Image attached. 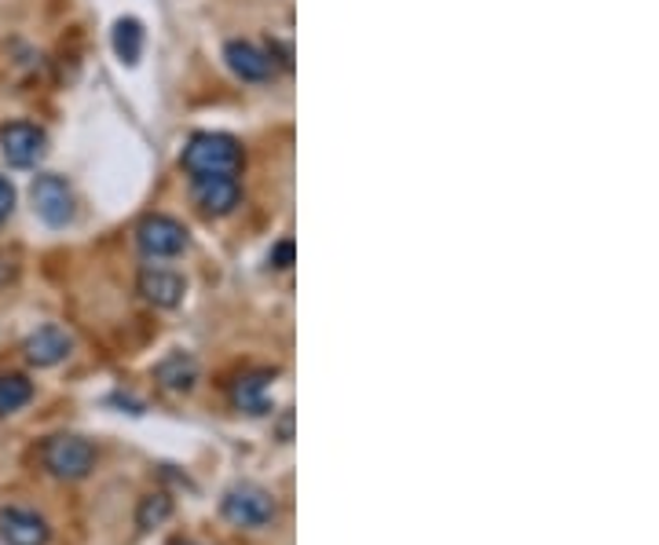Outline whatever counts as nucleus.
Wrapping results in <instances>:
<instances>
[{"label":"nucleus","mask_w":659,"mask_h":545,"mask_svg":"<svg viewBox=\"0 0 659 545\" xmlns=\"http://www.w3.org/2000/svg\"><path fill=\"white\" fill-rule=\"evenodd\" d=\"M114 55L122 59L125 66H136L139 55H144V26L136 18H117L114 26Z\"/></svg>","instance_id":"4468645a"},{"label":"nucleus","mask_w":659,"mask_h":545,"mask_svg":"<svg viewBox=\"0 0 659 545\" xmlns=\"http://www.w3.org/2000/svg\"><path fill=\"white\" fill-rule=\"evenodd\" d=\"M136 286L144 293L147 305H154V308H176L187 293V282L179 278L176 271H165V268H144Z\"/></svg>","instance_id":"9b49d317"},{"label":"nucleus","mask_w":659,"mask_h":545,"mask_svg":"<svg viewBox=\"0 0 659 545\" xmlns=\"http://www.w3.org/2000/svg\"><path fill=\"white\" fill-rule=\"evenodd\" d=\"M41 461L55 480L74 483V480H85L88 472L96 469V447L85 436H70V432H63V436L45 439Z\"/></svg>","instance_id":"7ed1b4c3"},{"label":"nucleus","mask_w":659,"mask_h":545,"mask_svg":"<svg viewBox=\"0 0 659 545\" xmlns=\"http://www.w3.org/2000/svg\"><path fill=\"white\" fill-rule=\"evenodd\" d=\"M268 381H272V373H249V377H238L232 388L235 407L246 413H268V399H264Z\"/></svg>","instance_id":"ddd939ff"},{"label":"nucleus","mask_w":659,"mask_h":545,"mask_svg":"<svg viewBox=\"0 0 659 545\" xmlns=\"http://www.w3.org/2000/svg\"><path fill=\"white\" fill-rule=\"evenodd\" d=\"M191 198L195 206L209 216H227L238 206L243 190H238L235 176H195L191 184Z\"/></svg>","instance_id":"6e6552de"},{"label":"nucleus","mask_w":659,"mask_h":545,"mask_svg":"<svg viewBox=\"0 0 659 545\" xmlns=\"http://www.w3.org/2000/svg\"><path fill=\"white\" fill-rule=\"evenodd\" d=\"M173 517V498L165 491H154V494H144L139 498V509H136V523L139 531H154Z\"/></svg>","instance_id":"dca6fc26"},{"label":"nucleus","mask_w":659,"mask_h":545,"mask_svg":"<svg viewBox=\"0 0 659 545\" xmlns=\"http://www.w3.org/2000/svg\"><path fill=\"white\" fill-rule=\"evenodd\" d=\"M268 260H272V268H289L294 264V241H278Z\"/></svg>","instance_id":"a211bd4d"},{"label":"nucleus","mask_w":659,"mask_h":545,"mask_svg":"<svg viewBox=\"0 0 659 545\" xmlns=\"http://www.w3.org/2000/svg\"><path fill=\"white\" fill-rule=\"evenodd\" d=\"M136 241L147 257L165 260L187 249V227L173 216H147L144 224L136 227Z\"/></svg>","instance_id":"423d86ee"},{"label":"nucleus","mask_w":659,"mask_h":545,"mask_svg":"<svg viewBox=\"0 0 659 545\" xmlns=\"http://www.w3.org/2000/svg\"><path fill=\"white\" fill-rule=\"evenodd\" d=\"M238 165H243V147L224 133H198L184 150V169L191 176H235Z\"/></svg>","instance_id":"f257e3e1"},{"label":"nucleus","mask_w":659,"mask_h":545,"mask_svg":"<svg viewBox=\"0 0 659 545\" xmlns=\"http://www.w3.org/2000/svg\"><path fill=\"white\" fill-rule=\"evenodd\" d=\"M154 381L169 392H191L198 385V359L187 351H173L154 367Z\"/></svg>","instance_id":"f8f14e48"},{"label":"nucleus","mask_w":659,"mask_h":545,"mask_svg":"<svg viewBox=\"0 0 659 545\" xmlns=\"http://www.w3.org/2000/svg\"><path fill=\"white\" fill-rule=\"evenodd\" d=\"M34 399V385L23 373H0V418H12Z\"/></svg>","instance_id":"2eb2a0df"},{"label":"nucleus","mask_w":659,"mask_h":545,"mask_svg":"<svg viewBox=\"0 0 659 545\" xmlns=\"http://www.w3.org/2000/svg\"><path fill=\"white\" fill-rule=\"evenodd\" d=\"M224 59L232 66L235 77L249 80V85H264V80L275 77V59L264 52V48L249 45V40H227Z\"/></svg>","instance_id":"0eeeda50"},{"label":"nucleus","mask_w":659,"mask_h":545,"mask_svg":"<svg viewBox=\"0 0 659 545\" xmlns=\"http://www.w3.org/2000/svg\"><path fill=\"white\" fill-rule=\"evenodd\" d=\"M0 538L8 545H48L52 531L48 520L37 517L34 509H0Z\"/></svg>","instance_id":"9d476101"},{"label":"nucleus","mask_w":659,"mask_h":545,"mask_svg":"<svg viewBox=\"0 0 659 545\" xmlns=\"http://www.w3.org/2000/svg\"><path fill=\"white\" fill-rule=\"evenodd\" d=\"M48 150V136L45 128L29 125V121H15L0 133V154L12 169H34L37 161L45 158Z\"/></svg>","instance_id":"39448f33"},{"label":"nucleus","mask_w":659,"mask_h":545,"mask_svg":"<svg viewBox=\"0 0 659 545\" xmlns=\"http://www.w3.org/2000/svg\"><path fill=\"white\" fill-rule=\"evenodd\" d=\"M70 348H74V337H70L63 326H41V330H34V333L26 337V345H23L29 367H37V370L59 367V362L70 356Z\"/></svg>","instance_id":"1a4fd4ad"},{"label":"nucleus","mask_w":659,"mask_h":545,"mask_svg":"<svg viewBox=\"0 0 659 545\" xmlns=\"http://www.w3.org/2000/svg\"><path fill=\"white\" fill-rule=\"evenodd\" d=\"M12 209H15V187L8 179H0V224L12 216Z\"/></svg>","instance_id":"f3484780"},{"label":"nucleus","mask_w":659,"mask_h":545,"mask_svg":"<svg viewBox=\"0 0 659 545\" xmlns=\"http://www.w3.org/2000/svg\"><path fill=\"white\" fill-rule=\"evenodd\" d=\"M29 198H34V213L48 227H66L74 220V190L63 176H37L34 187H29Z\"/></svg>","instance_id":"20e7f679"},{"label":"nucleus","mask_w":659,"mask_h":545,"mask_svg":"<svg viewBox=\"0 0 659 545\" xmlns=\"http://www.w3.org/2000/svg\"><path fill=\"white\" fill-rule=\"evenodd\" d=\"M220 512H224L227 523H235V528H268V523L275 520V498L272 491H264L261 483H235V487L224 491V498H220Z\"/></svg>","instance_id":"f03ea898"}]
</instances>
